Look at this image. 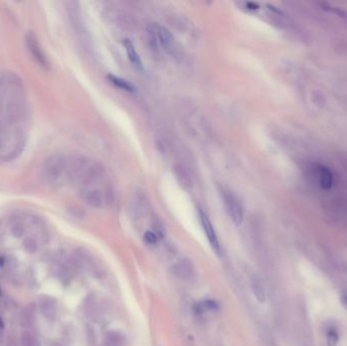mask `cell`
Listing matches in <instances>:
<instances>
[{"label":"cell","instance_id":"cb8c5ba5","mask_svg":"<svg viewBox=\"0 0 347 346\" xmlns=\"http://www.w3.org/2000/svg\"><path fill=\"white\" fill-rule=\"evenodd\" d=\"M4 328V322L2 320V318L0 317V330H2Z\"/></svg>","mask_w":347,"mask_h":346},{"label":"cell","instance_id":"6da1fadb","mask_svg":"<svg viewBox=\"0 0 347 346\" xmlns=\"http://www.w3.org/2000/svg\"><path fill=\"white\" fill-rule=\"evenodd\" d=\"M30 107L23 79L15 72L0 74V121L28 126Z\"/></svg>","mask_w":347,"mask_h":346},{"label":"cell","instance_id":"8992f818","mask_svg":"<svg viewBox=\"0 0 347 346\" xmlns=\"http://www.w3.org/2000/svg\"><path fill=\"white\" fill-rule=\"evenodd\" d=\"M199 217H200V222L202 225V229L204 231V233L211 246V248L215 251L216 254L221 255V245H220V241L217 238V234L215 232V230L209 220V217L207 216V214L203 211V210H199Z\"/></svg>","mask_w":347,"mask_h":346},{"label":"cell","instance_id":"ac0fdd59","mask_svg":"<svg viewBox=\"0 0 347 346\" xmlns=\"http://www.w3.org/2000/svg\"><path fill=\"white\" fill-rule=\"evenodd\" d=\"M21 345L37 346V340L34 334L28 330L22 332L21 334Z\"/></svg>","mask_w":347,"mask_h":346},{"label":"cell","instance_id":"603a6c76","mask_svg":"<svg viewBox=\"0 0 347 346\" xmlns=\"http://www.w3.org/2000/svg\"><path fill=\"white\" fill-rule=\"evenodd\" d=\"M340 302L343 306V308H345L347 311V292H343L340 296Z\"/></svg>","mask_w":347,"mask_h":346},{"label":"cell","instance_id":"52a82bcc","mask_svg":"<svg viewBox=\"0 0 347 346\" xmlns=\"http://www.w3.org/2000/svg\"><path fill=\"white\" fill-rule=\"evenodd\" d=\"M26 44L28 51L30 52L31 56L38 62L40 66L42 67H47L48 66V61L47 58L44 54V51L42 50L40 44H39L38 38L34 33H29L26 36Z\"/></svg>","mask_w":347,"mask_h":346},{"label":"cell","instance_id":"5bb4252c","mask_svg":"<svg viewBox=\"0 0 347 346\" xmlns=\"http://www.w3.org/2000/svg\"><path fill=\"white\" fill-rule=\"evenodd\" d=\"M108 79L110 80V82L112 84H114L117 87L125 90V92H128V93H133L135 92V86L128 80L122 78V77H116V76H113V75H109L108 76Z\"/></svg>","mask_w":347,"mask_h":346},{"label":"cell","instance_id":"9a60e30c","mask_svg":"<svg viewBox=\"0 0 347 346\" xmlns=\"http://www.w3.org/2000/svg\"><path fill=\"white\" fill-rule=\"evenodd\" d=\"M23 248L27 253L35 254L38 251V242L34 236H25L23 239Z\"/></svg>","mask_w":347,"mask_h":346},{"label":"cell","instance_id":"e0dca14e","mask_svg":"<svg viewBox=\"0 0 347 346\" xmlns=\"http://www.w3.org/2000/svg\"><path fill=\"white\" fill-rule=\"evenodd\" d=\"M107 343L109 346H122L124 344V336L119 332H110L107 335Z\"/></svg>","mask_w":347,"mask_h":346},{"label":"cell","instance_id":"d4e9b609","mask_svg":"<svg viewBox=\"0 0 347 346\" xmlns=\"http://www.w3.org/2000/svg\"><path fill=\"white\" fill-rule=\"evenodd\" d=\"M1 339H2V333H1V330H0V342H1Z\"/></svg>","mask_w":347,"mask_h":346},{"label":"cell","instance_id":"277c9868","mask_svg":"<svg viewBox=\"0 0 347 346\" xmlns=\"http://www.w3.org/2000/svg\"><path fill=\"white\" fill-rule=\"evenodd\" d=\"M221 195L226 210L235 226H240L244 220V208L236 195L226 187H221Z\"/></svg>","mask_w":347,"mask_h":346},{"label":"cell","instance_id":"5b68a950","mask_svg":"<svg viewBox=\"0 0 347 346\" xmlns=\"http://www.w3.org/2000/svg\"><path fill=\"white\" fill-rule=\"evenodd\" d=\"M150 35L154 40V44L157 46L162 47L171 54H176L178 52V45L176 39L174 38L173 34L169 29L166 27L153 24L150 27Z\"/></svg>","mask_w":347,"mask_h":346},{"label":"cell","instance_id":"ba28073f","mask_svg":"<svg viewBox=\"0 0 347 346\" xmlns=\"http://www.w3.org/2000/svg\"><path fill=\"white\" fill-rule=\"evenodd\" d=\"M317 183L323 189H330L333 185V174L325 166L316 165L312 169Z\"/></svg>","mask_w":347,"mask_h":346},{"label":"cell","instance_id":"9c48e42d","mask_svg":"<svg viewBox=\"0 0 347 346\" xmlns=\"http://www.w3.org/2000/svg\"><path fill=\"white\" fill-rule=\"evenodd\" d=\"M39 308L41 311V314L47 319V320H54L57 314V306L56 301L49 297V296H41L38 299Z\"/></svg>","mask_w":347,"mask_h":346},{"label":"cell","instance_id":"d6986e66","mask_svg":"<svg viewBox=\"0 0 347 346\" xmlns=\"http://www.w3.org/2000/svg\"><path fill=\"white\" fill-rule=\"evenodd\" d=\"M175 174H176V177H177L178 181H180L181 185H183V186H189L190 185V178H189L188 174L181 167H176Z\"/></svg>","mask_w":347,"mask_h":346},{"label":"cell","instance_id":"ffe728a7","mask_svg":"<svg viewBox=\"0 0 347 346\" xmlns=\"http://www.w3.org/2000/svg\"><path fill=\"white\" fill-rule=\"evenodd\" d=\"M143 238H144V241H145L148 244H150V245H154V244H156V243H157V240H158V236H157V235L154 233V231H145Z\"/></svg>","mask_w":347,"mask_h":346},{"label":"cell","instance_id":"7c38bea8","mask_svg":"<svg viewBox=\"0 0 347 346\" xmlns=\"http://www.w3.org/2000/svg\"><path fill=\"white\" fill-rule=\"evenodd\" d=\"M251 289L259 303H265L266 301V290L261 278L257 275H254L251 280Z\"/></svg>","mask_w":347,"mask_h":346},{"label":"cell","instance_id":"2e32d148","mask_svg":"<svg viewBox=\"0 0 347 346\" xmlns=\"http://www.w3.org/2000/svg\"><path fill=\"white\" fill-rule=\"evenodd\" d=\"M326 340L327 345L337 346L339 341V333L334 327H329L326 331Z\"/></svg>","mask_w":347,"mask_h":346},{"label":"cell","instance_id":"44dd1931","mask_svg":"<svg viewBox=\"0 0 347 346\" xmlns=\"http://www.w3.org/2000/svg\"><path fill=\"white\" fill-rule=\"evenodd\" d=\"M241 5H244L247 9H249V10H256V9H258V4L257 3H254V2H241L240 3Z\"/></svg>","mask_w":347,"mask_h":346},{"label":"cell","instance_id":"7402d4cb","mask_svg":"<svg viewBox=\"0 0 347 346\" xmlns=\"http://www.w3.org/2000/svg\"><path fill=\"white\" fill-rule=\"evenodd\" d=\"M6 346H19L17 344V341L16 339L14 338V336L12 335H9L7 337V340H6Z\"/></svg>","mask_w":347,"mask_h":346},{"label":"cell","instance_id":"4fadbf2b","mask_svg":"<svg viewBox=\"0 0 347 346\" xmlns=\"http://www.w3.org/2000/svg\"><path fill=\"white\" fill-rule=\"evenodd\" d=\"M36 322V315L33 307H26L21 314V324L25 328H31Z\"/></svg>","mask_w":347,"mask_h":346},{"label":"cell","instance_id":"3957f363","mask_svg":"<svg viewBox=\"0 0 347 346\" xmlns=\"http://www.w3.org/2000/svg\"><path fill=\"white\" fill-rule=\"evenodd\" d=\"M67 171L68 155L52 154L42 165L41 178L51 187H61L67 183Z\"/></svg>","mask_w":347,"mask_h":346},{"label":"cell","instance_id":"30bf717a","mask_svg":"<svg viewBox=\"0 0 347 346\" xmlns=\"http://www.w3.org/2000/svg\"><path fill=\"white\" fill-rule=\"evenodd\" d=\"M123 46L125 48V51L127 53L128 59L131 62V64L137 68L138 70H143V62L141 57L139 56L138 52L136 51V48L134 44L129 40V39H124L123 40Z\"/></svg>","mask_w":347,"mask_h":346},{"label":"cell","instance_id":"8fae6325","mask_svg":"<svg viewBox=\"0 0 347 346\" xmlns=\"http://www.w3.org/2000/svg\"><path fill=\"white\" fill-rule=\"evenodd\" d=\"M174 274L181 279H189L194 274V266L192 262L188 259H182L178 261L173 267Z\"/></svg>","mask_w":347,"mask_h":346},{"label":"cell","instance_id":"7a4b0ae2","mask_svg":"<svg viewBox=\"0 0 347 346\" xmlns=\"http://www.w3.org/2000/svg\"><path fill=\"white\" fill-rule=\"evenodd\" d=\"M26 126L0 121V161L7 162L17 158L27 145Z\"/></svg>","mask_w":347,"mask_h":346}]
</instances>
